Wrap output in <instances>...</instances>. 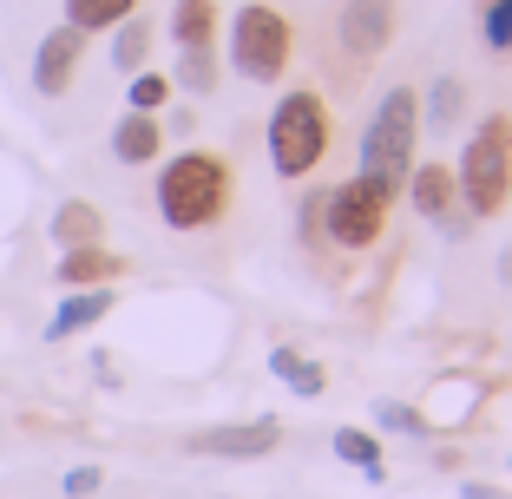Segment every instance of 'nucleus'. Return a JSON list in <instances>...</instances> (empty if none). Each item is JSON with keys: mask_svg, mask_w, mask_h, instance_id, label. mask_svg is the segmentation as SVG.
<instances>
[{"mask_svg": "<svg viewBox=\"0 0 512 499\" xmlns=\"http://www.w3.org/2000/svg\"><path fill=\"white\" fill-rule=\"evenodd\" d=\"M480 40L486 53H512V0H486L480 7Z\"/></svg>", "mask_w": 512, "mask_h": 499, "instance_id": "5701e85b", "label": "nucleus"}, {"mask_svg": "<svg viewBox=\"0 0 512 499\" xmlns=\"http://www.w3.org/2000/svg\"><path fill=\"white\" fill-rule=\"evenodd\" d=\"M270 375L289 381L302 401H322V394H329V375H322V362H309L302 348H270Z\"/></svg>", "mask_w": 512, "mask_h": 499, "instance_id": "dca6fc26", "label": "nucleus"}, {"mask_svg": "<svg viewBox=\"0 0 512 499\" xmlns=\"http://www.w3.org/2000/svg\"><path fill=\"white\" fill-rule=\"evenodd\" d=\"M171 92H217V46H178V66H171Z\"/></svg>", "mask_w": 512, "mask_h": 499, "instance_id": "f3484780", "label": "nucleus"}, {"mask_svg": "<svg viewBox=\"0 0 512 499\" xmlns=\"http://www.w3.org/2000/svg\"><path fill=\"white\" fill-rule=\"evenodd\" d=\"M453 184H460V211L473 224H486V217H499L512 204V119L506 112H493V119H480L467 132V152L453 165Z\"/></svg>", "mask_w": 512, "mask_h": 499, "instance_id": "39448f33", "label": "nucleus"}, {"mask_svg": "<svg viewBox=\"0 0 512 499\" xmlns=\"http://www.w3.org/2000/svg\"><path fill=\"white\" fill-rule=\"evenodd\" d=\"M335 460L362 467L368 480H388V467H381V440L368 434V427H335Z\"/></svg>", "mask_w": 512, "mask_h": 499, "instance_id": "6ab92c4d", "label": "nucleus"}, {"mask_svg": "<svg viewBox=\"0 0 512 499\" xmlns=\"http://www.w3.org/2000/svg\"><path fill=\"white\" fill-rule=\"evenodd\" d=\"M283 440L276 421H243V427H204L191 434V454H211V460H263Z\"/></svg>", "mask_w": 512, "mask_h": 499, "instance_id": "9d476101", "label": "nucleus"}, {"mask_svg": "<svg viewBox=\"0 0 512 499\" xmlns=\"http://www.w3.org/2000/svg\"><path fill=\"white\" fill-rule=\"evenodd\" d=\"M165 33H171V46H217V33H224V7H217V0H171Z\"/></svg>", "mask_w": 512, "mask_h": 499, "instance_id": "4468645a", "label": "nucleus"}, {"mask_svg": "<svg viewBox=\"0 0 512 499\" xmlns=\"http://www.w3.org/2000/svg\"><path fill=\"white\" fill-rule=\"evenodd\" d=\"M375 421H381V427H394V434H427L421 408H407V401H381V408H375Z\"/></svg>", "mask_w": 512, "mask_h": 499, "instance_id": "b1692460", "label": "nucleus"}, {"mask_svg": "<svg viewBox=\"0 0 512 499\" xmlns=\"http://www.w3.org/2000/svg\"><path fill=\"white\" fill-rule=\"evenodd\" d=\"M138 14V0H66V27H79L92 40V33H112L119 20Z\"/></svg>", "mask_w": 512, "mask_h": 499, "instance_id": "a211bd4d", "label": "nucleus"}, {"mask_svg": "<svg viewBox=\"0 0 512 499\" xmlns=\"http://www.w3.org/2000/svg\"><path fill=\"white\" fill-rule=\"evenodd\" d=\"M421 92L414 86H388L375 99V112H368L362 125V178H375L388 197H401L407 171H414V158H421Z\"/></svg>", "mask_w": 512, "mask_h": 499, "instance_id": "7ed1b4c3", "label": "nucleus"}, {"mask_svg": "<svg viewBox=\"0 0 512 499\" xmlns=\"http://www.w3.org/2000/svg\"><path fill=\"white\" fill-rule=\"evenodd\" d=\"M112 316V289L99 283V289H66L60 296V309L46 316V342H73V335H86L92 322H106Z\"/></svg>", "mask_w": 512, "mask_h": 499, "instance_id": "9b49d317", "label": "nucleus"}, {"mask_svg": "<svg viewBox=\"0 0 512 499\" xmlns=\"http://www.w3.org/2000/svg\"><path fill=\"white\" fill-rule=\"evenodd\" d=\"M388 211H394V197L381 191L375 178H342L329 197L316 204V217H322V237L335 243V250H348V257H362V250H375L381 243V230H388Z\"/></svg>", "mask_w": 512, "mask_h": 499, "instance_id": "423d86ee", "label": "nucleus"}, {"mask_svg": "<svg viewBox=\"0 0 512 499\" xmlns=\"http://www.w3.org/2000/svg\"><path fill=\"white\" fill-rule=\"evenodd\" d=\"M158 152H165L158 112H125V119L112 125V158H119V165H158Z\"/></svg>", "mask_w": 512, "mask_h": 499, "instance_id": "f8f14e48", "label": "nucleus"}, {"mask_svg": "<svg viewBox=\"0 0 512 499\" xmlns=\"http://www.w3.org/2000/svg\"><path fill=\"white\" fill-rule=\"evenodd\" d=\"M79 60H86V33H79V27L60 20L53 33H40V46H33V92H46V99L73 92Z\"/></svg>", "mask_w": 512, "mask_h": 499, "instance_id": "0eeeda50", "label": "nucleus"}, {"mask_svg": "<svg viewBox=\"0 0 512 499\" xmlns=\"http://www.w3.org/2000/svg\"><path fill=\"white\" fill-rule=\"evenodd\" d=\"M407 211L427 217V224H447L453 211H460V184H453V165H440V158H414V171H407L401 184Z\"/></svg>", "mask_w": 512, "mask_h": 499, "instance_id": "6e6552de", "label": "nucleus"}, {"mask_svg": "<svg viewBox=\"0 0 512 499\" xmlns=\"http://www.w3.org/2000/svg\"><path fill=\"white\" fill-rule=\"evenodd\" d=\"M335 145V112L316 86H289L270 106V125H263V152H270V171L283 184L316 178V165Z\"/></svg>", "mask_w": 512, "mask_h": 499, "instance_id": "f03ea898", "label": "nucleus"}, {"mask_svg": "<svg viewBox=\"0 0 512 499\" xmlns=\"http://www.w3.org/2000/svg\"><path fill=\"white\" fill-rule=\"evenodd\" d=\"M151 60V20H119V27H112V66H119V73H138V66Z\"/></svg>", "mask_w": 512, "mask_h": 499, "instance_id": "412c9836", "label": "nucleus"}, {"mask_svg": "<svg viewBox=\"0 0 512 499\" xmlns=\"http://www.w3.org/2000/svg\"><path fill=\"white\" fill-rule=\"evenodd\" d=\"M125 270V257H112L106 243H79V250H60V289H99V283H112V276Z\"/></svg>", "mask_w": 512, "mask_h": 499, "instance_id": "ddd939ff", "label": "nucleus"}, {"mask_svg": "<svg viewBox=\"0 0 512 499\" xmlns=\"http://www.w3.org/2000/svg\"><path fill=\"white\" fill-rule=\"evenodd\" d=\"M460 112H467V86H460L453 73H440L434 86H427V99H421V125H453Z\"/></svg>", "mask_w": 512, "mask_h": 499, "instance_id": "4be33fe9", "label": "nucleus"}, {"mask_svg": "<svg viewBox=\"0 0 512 499\" xmlns=\"http://www.w3.org/2000/svg\"><path fill=\"white\" fill-rule=\"evenodd\" d=\"M53 243H60V250H79V243H106V217H99V204H86V197L60 204V211H53Z\"/></svg>", "mask_w": 512, "mask_h": 499, "instance_id": "2eb2a0df", "label": "nucleus"}, {"mask_svg": "<svg viewBox=\"0 0 512 499\" xmlns=\"http://www.w3.org/2000/svg\"><path fill=\"white\" fill-rule=\"evenodd\" d=\"M165 106H171V73H158V66L125 73V112H165Z\"/></svg>", "mask_w": 512, "mask_h": 499, "instance_id": "aec40b11", "label": "nucleus"}, {"mask_svg": "<svg viewBox=\"0 0 512 499\" xmlns=\"http://www.w3.org/2000/svg\"><path fill=\"white\" fill-rule=\"evenodd\" d=\"M335 33H342V46L355 53V60L388 53V40H394V0H348L342 20H335Z\"/></svg>", "mask_w": 512, "mask_h": 499, "instance_id": "1a4fd4ad", "label": "nucleus"}, {"mask_svg": "<svg viewBox=\"0 0 512 499\" xmlns=\"http://www.w3.org/2000/svg\"><path fill=\"white\" fill-rule=\"evenodd\" d=\"M224 60L250 86H283L289 60H296V20L283 7H270V0H243L224 20Z\"/></svg>", "mask_w": 512, "mask_h": 499, "instance_id": "20e7f679", "label": "nucleus"}, {"mask_svg": "<svg viewBox=\"0 0 512 499\" xmlns=\"http://www.w3.org/2000/svg\"><path fill=\"white\" fill-rule=\"evenodd\" d=\"M237 197V171H230L224 152H204V145H184L158 165V184H151V204L165 217V230L191 237V230H211L217 217L230 211Z\"/></svg>", "mask_w": 512, "mask_h": 499, "instance_id": "f257e3e1", "label": "nucleus"}, {"mask_svg": "<svg viewBox=\"0 0 512 499\" xmlns=\"http://www.w3.org/2000/svg\"><path fill=\"white\" fill-rule=\"evenodd\" d=\"M99 480H106L99 467H73V473H66V493H73V499H86V493H99Z\"/></svg>", "mask_w": 512, "mask_h": 499, "instance_id": "393cba45", "label": "nucleus"}]
</instances>
